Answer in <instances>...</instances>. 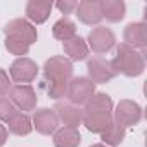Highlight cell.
<instances>
[{
  "label": "cell",
  "mask_w": 147,
  "mask_h": 147,
  "mask_svg": "<svg viewBox=\"0 0 147 147\" xmlns=\"http://www.w3.org/2000/svg\"><path fill=\"white\" fill-rule=\"evenodd\" d=\"M116 43V36L109 28L97 26L88 33V47L95 54H106L109 52Z\"/></svg>",
  "instance_id": "obj_7"
},
{
  "label": "cell",
  "mask_w": 147,
  "mask_h": 147,
  "mask_svg": "<svg viewBox=\"0 0 147 147\" xmlns=\"http://www.w3.org/2000/svg\"><path fill=\"white\" fill-rule=\"evenodd\" d=\"M92 147H106L104 144H95V145H92Z\"/></svg>",
  "instance_id": "obj_28"
},
{
  "label": "cell",
  "mask_w": 147,
  "mask_h": 147,
  "mask_svg": "<svg viewBox=\"0 0 147 147\" xmlns=\"http://www.w3.org/2000/svg\"><path fill=\"white\" fill-rule=\"evenodd\" d=\"M31 123H33V128H36L38 133H42V135H50V133H54V131L57 130V126H59V118H57V114H55L54 109H47V107H45V109H40V111L35 113Z\"/></svg>",
  "instance_id": "obj_11"
},
{
  "label": "cell",
  "mask_w": 147,
  "mask_h": 147,
  "mask_svg": "<svg viewBox=\"0 0 147 147\" xmlns=\"http://www.w3.org/2000/svg\"><path fill=\"white\" fill-rule=\"evenodd\" d=\"M55 7H57L62 14H71L73 11H76L78 2H76V0H64V2H57Z\"/></svg>",
  "instance_id": "obj_25"
},
{
  "label": "cell",
  "mask_w": 147,
  "mask_h": 147,
  "mask_svg": "<svg viewBox=\"0 0 147 147\" xmlns=\"http://www.w3.org/2000/svg\"><path fill=\"white\" fill-rule=\"evenodd\" d=\"M5 49L12 54V55H26L30 52V45L23 40H18V38H12V36H7L5 38Z\"/></svg>",
  "instance_id": "obj_23"
},
{
  "label": "cell",
  "mask_w": 147,
  "mask_h": 147,
  "mask_svg": "<svg viewBox=\"0 0 147 147\" xmlns=\"http://www.w3.org/2000/svg\"><path fill=\"white\" fill-rule=\"evenodd\" d=\"M100 12H102V19L106 18L111 23H118L125 18L126 5L121 0H100Z\"/></svg>",
  "instance_id": "obj_17"
},
{
  "label": "cell",
  "mask_w": 147,
  "mask_h": 147,
  "mask_svg": "<svg viewBox=\"0 0 147 147\" xmlns=\"http://www.w3.org/2000/svg\"><path fill=\"white\" fill-rule=\"evenodd\" d=\"M7 126H9V131H12L14 135H28L31 130H33V123H31V118L24 113H16L9 121H7Z\"/></svg>",
  "instance_id": "obj_19"
},
{
  "label": "cell",
  "mask_w": 147,
  "mask_h": 147,
  "mask_svg": "<svg viewBox=\"0 0 147 147\" xmlns=\"http://www.w3.org/2000/svg\"><path fill=\"white\" fill-rule=\"evenodd\" d=\"M76 16L82 23L92 26L99 24L102 21V12H100V2L99 0H83L76 7Z\"/></svg>",
  "instance_id": "obj_13"
},
{
  "label": "cell",
  "mask_w": 147,
  "mask_h": 147,
  "mask_svg": "<svg viewBox=\"0 0 147 147\" xmlns=\"http://www.w3.org/2000/svg\"><path fill=\"white\" fill-rule=\"evenodd\" d=\"M64 43V52L69 57V61H83L88 55V45L82 36H73Z\"/></svg>",
  "instance_id": "obj_18"
},
{
  "label": "cell",
  "mask_w": 147,
  "mask_h": 147,
  "mask_svg": "<svg viewBox=\"0 0 147 147\" xmlns=\"http://www.w3.org/2000/svg\"><path fill=\"white\" fill-rule=\"evenodd\" d=\"M9 73H11V78H12L16 83L23 85V83H31V82L36 78L38 67H36V64H35L31 59H28V57H19V59H16V61L12 62Z\"/></svg>",
  "instance_id": "obj_5"
},
{
  "label": "cell",
  "mask_w": 147,
  "mask_h": 147,
  "mask_svg": "<svg viewBox=\"0 0 147 147\" xmlns=\"http://www.w3.org/2000/svg\"><path fill=\"white\" fill-rule=\"evenodd\" d=\"M87 69L94 83H107L116 76V73L113 71V66H111V61H106L104 57H92L87 62Z\"/></svg>",
  "instance_id": "obj_9"
},
{
  "label": "cell",
  "mask_w": 147,
  "mask_h": 147,
  "mask_svg": "<svg viewBox=\"0 0 147 147\" xmlns=\"http://www.w3.org/2000/svg\"><path fill=\"white\" fill-rule=\"evenodd\" d=\"M85 109H94V111H104V113H113V100L107 94H94L88 102L85 104Z\"/></svg>",
  "instance_id": "obj_22"
},
{
  "label": "cell",
  "mask_w": 147,
  "mask_h": 147,
  "mask_svg": "<svg viewBox=\"0 0 147 147\" xmlns=\"http://www.w3.org/2000/svg\"><path fill=\"white\" fill-rule=\"evenodd\" d=\"M9 90H11L9 75H7L4 69H0V97H4L5 94H9Z\"/></svg>",
  "instance_id": "obj_26"
},
{
  "label": "cell",
  "mask_w": 147,
  "mask_h": 147,
  "mask_svg": "<svg viewBox=\"0 0 147 147\" xmlns=\"http://www.w3.org/2000/svg\"><path fill=\"white\" fill-rule=\"evenodd\" d=\"M113 121V113H104V111H94V109H83L82 114V123L87 126V130L94 133H102L109 123Z\"/></svg>",
  "instance_id": "obj_10"
},
{
  "label": "cell",
  "mask_w": 147,
  "mask_h": 147,
  "mask_svg": "<svg viewBox=\"0 0 147 147\" xmlns=\"http://www.w3.org/2000/svg\"><path fill=\"white\" fill-rule=\"evenodd\" d=\"M52 33H54V36H55L57 40L67 42V40H71L73 36H76V26H75V23H73L71 19L62 18V19L55 21V24H54V28H52Z\"/></svg>",
  "instance_id": "obj_20"
},
{
  "label": "cell",
  "mask_w": 147,
  "mask_h": 147,
  "mask_svg": "<svg viewBox=\"0 0 147 147\" xmlns=\"http://www.w3.org/2000/svg\"><path fill=\"white\" fill-rule=\"evenodd\" d=\"M113 71L114 73H121L125 76H140L144 69H145V61H144V54L137 52L135 49L128 47L126 43H121L118 47V54L116 57L111 61Z\"/></svg>",
  "instance_id": "obj_2"
},
{
  "label": "cell",
  "mask_w": 147,
  "mask_h": 147,
  "mask_svg": "<svg viewBox=\"0 0 147 147\" xmlns=\"http://www.w3.org/2000/svg\"><path fill=\"white\" fill-rule=\"evenodd\" d=\"M125 135H126V130L123 128V126H119L114 119L109 123V126L100 133V137H102V140L107 144V145H119L121 142H123V138H125Z\"/></svg>",
  "instance_id": "obj_21"
},
{
  "label": "cell",
  "mask_w": 147,
  "mask_h": 147,
  "mask_svg": "<svg viewBox=\"0 0 147 147\" xmlns=\"http://www.w3.org/2000/svg\"><path fill=\"white\" fill-rule=\"evenodd\" d=\"M43 88L49 97L55 100L66 97L67 83L73 78V62L64 55H54L43 66Z\"/></svg>",
  "instance_id": "obj_1"
},
{
  "label": "cell",
  "mask_w": 147,
  "mask_h": 147,
  "mask_svg": "<svg viewBox=\"0 0 147 147\" xmlns=\"http://www.w3.org/2000/svg\"><path fill=\"white\" fill-rule=\"evenodd\" d=\"M82 142V135L76 128L62 126L54 131V145L55 147H78Z\"/></svg>",
  "instance_id": "obj_16"
},
{
  "label": "cell",
  "mask_w": 147,
  "mask_h": 147,
  "mask_svg": "<svg viewBox=\"0 0 147 147\" xmlns=\"http://www.w3.org/2000/svg\"><path fill=\"white\" fill-rule=\"evenodd\" d=\"M125 43L131 49H140L142 54L147 47V26L144 23H130L125 28Z\"/></svg>",
  "instance_id": "obj_12"
},
{
  "label": "cell",
  "mask_w": 147,
  "mask_h": 147,
  "mask_svg": "<svg viewBox=\"0 0 147 147\" xmlns=\"http://www.w3.org/2000/svg\"><path fill=\"white\" fill-rule=\"evenodd\" d=\"M5 142H7V128L0 123V147H2Z\"/></svg>",
  "instance_id": "obj_27"
},
{
  "label": "cell",
  "mask_w": 147,
  "mask_h": 147,
  "mask_svg": "<svg viewBox=\"0 0 147 147\" xmlns=\"http://www.w3.org/2000/svg\"><path fill=\"white\" fill-rule=\"evenodd\" d=\"M95 94V83L87 78V76H78V78H71V82L67 83V92L66 97L69 100V104L73 106H82L87 104L88 99Z\"/></svg>",
  "instance_id": "obj_3"
},
{
  "label": "cell",
  "mask_w": 147,
  "mask_h": 147,
  "mask_svg": "<svg viewBox=\"0 0 147 147\" xmlns=\"http://www.w3.org/2000/svg\"><path fill=\"white\" fill-rule=\"evenodd\" d=\"M55 114L59 118V121L64 123V126L69 128H78V125L82 123V114L83 111L78 106H73L69 102H57L55 106Z\"/></svg>",
  "instance_id": "obj_14"
},
{
  "label": "cell",
  "mask_w": 147,
  "mask_h": 147,
  "mask_svg": "<svg viewBox=\"0 0 147 147\" xmlns=\"http://www.w3.org/2000/svg\"><path fill=\"white\" fill-rule=\"evenodd\" d=\"M52 11V2L49 0H30L26 4V16L35 24H42L49 19Z\"/></svg>",
  "instance_id": "obj_15"
},
{
  "label": "cell",
  "mask_w": 147,
  "mask_h": 147,
  "mask_svg": "<svg viewBox=\"0 0 147 147\" xmlns=\"http://www.w3.org/2000/svg\"><path fill=\"white\" fill-rule=\"evenodd\" d=\"M5 31V36H12V38H18V40H23L26 42L28 45L35 43L38 35H36V28H33V24L26 19H12L5 24L4 28Z\"/></svg>",
  "instance_id": "obj_6"
},
{
  "label": "cell",
  "mask_w": 147,
  "mask_h": 147,
  "mask_svg": "<svg viewBox=\"0 0 147 147\" xmlns=\"http://www.w3.org/2000/svg\"><path fill=\"white\" fill-rule=\"evenodd\" d=\"M11 94V102L16 106V109H21V111H33L36 107V94L33 90V87L30 85H16V87H11L9 90Z\"/></svg>",
  "instance_id": "obj_8"
},
{
  "label": "cell",
  "mask_w": 147,
  "mask_h": 147,
  "mask_svg": "<svg viewBox=\"0 0 147 147\" xmlns=\"http://www.w3.org/2000/svg\"><path fill=\"white\" fill-rule=\"evenodd\" d=\"M142 119V107L133 102V100H119L118 106H116V111H114V121L123 126L125 130L128 126H135L138 125V121Z\"/></svg>",
  "instance_id": "obj_4"
},
{
  "label": "cell",
  "mask_w": 147,
  "mask_h": 147,
  "mask_svg": "<svg viewBox=\"0 0 147 147\" xmlns=\"http://www.w3.org/2000/svg\"><path fill=\"white\" fill-rule=\"evenodd\" d=\"M16 113H18V109H16V106L11 102V99L0 97V119H2V121H9Z\"/></svg>",
  "instance_id": "obj_24"
}]
</instances>
